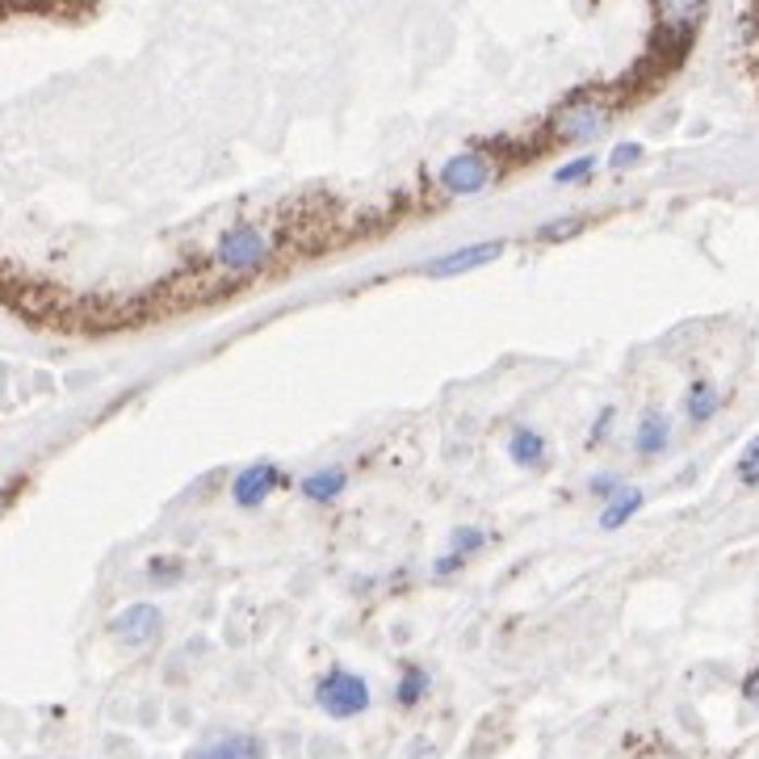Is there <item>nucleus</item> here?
<instances>
[{
	"mask_svg": "<svg viewBox=\"0 0 759 759\" xmlns=\"http://www.w3.org/2000/svg\"><path fill=\"white\" fill-rule=\"evenodd\" d=\"M609 424H613V408H609V411H600V420H596V428H592V440H600V437H605V428H609Z\"/></svg>",
	"mask_w": 759,
	"mask_h": 759,
	"instance_id": "24",
	"label": "nucleus"
},
{
	"mask_svg": "<svg viewBox=\"0 0 759 759\" xmlns=\"http://www.w3.org/2000/svg\"><path fill=\"white\" fill-rule=\"evenodd\" d=\"M462 567H466V558L453 555V550H449V555H440L437 562H433V575H437V580H445V575H458Z\"/></svg>",
	"mask_w": 759,
	"mask_h": 759,
	"instance_id": "21",
	"label": "nucleus"
},
{
	"mask_svg": "<svg viewBox=\"0 0 759 759\" xmlns=\"http://www.w3.org/2000/svg\"><path fill=\"white\" fill-rule=\"evenodd\" d=\"M273 257V239L257 227V223H235L214 239V264L227 277H244L264 269V261Z\"/></svg>",
	"mask_w": 759,
	"mask_h": 759,
	"instance_id": "1",
	"label": "nucleus"
},
{
	"mask_svg": "<svg viewBox=\"0 0 759 759\" xmlns=\"http://www.w3.org/2000/svg\"><path fill=\"white\" fill-rule=\"evenodd\" d=\"M638 160H643V147H638V144H621L613 155H609V164H613V169H630V164H638Z\"/></svg>",
	"mask_w": 759,
	"mask_h": 759,
	"instance_id": "20",
	"label": "nucleus"
},
{
	"mask_svg": "<svg viewBox=\"0 0 759 759\" xmlns=\"http://www.w3.org/2000/svg\"><path fill=\"white\" fill-rule=\"evenodd\" d=\"M496 185V164L487 151H458L440 164V189L449 198H478Z\"/></svg>",
	"mask_w": 759,
	"mask_h": 759,
	"instance_id": "3",
	"label": "nucleus"
},
{
	"mask_svg": "<svg viewBox=\"0 0 759 759\" xmlns=\"http://www.w3.org/2000/svg\"><path fill=\"white\" fill-rule=\"evenodd\" d=\"M718 403H722V395H718V386H713V382H693V386H688V395H684V411H688L697 424H705V420L718 411Z\"/></svg>",
	"mask_w": 759,
	"mask_h": 759,
	"instance_id": "13",
	"label": "nucleus"
},
{
	"mask_svg": "<svg viewBox=\"0 0 759 759\" xmlns=\"http://www.w3.org/2000/svg\"><path fill=\"white\" fill-rule=\"evenodd\" d=\"M668 440H672V420L663 411H646L643 424H638V437H634V449L643 458H650V453H663Z\"/></svg>",
	"mask_w": 759,
	"mask_h": 759,
	"instance_id": "11",
	"label": "nucleus"
},
{
	"mask_svg": "<svg viewBox=\"0 0 759 759\" xmlns=\"http://www.w3.org/2000/svg\"><path fill=\"white\" fill-rule=\"evenodd\" d=\"M738 478L743 483H751V487H759V437L747 445V453L738 458Z\"/></svg>",
	"mask_w": 759,
	"mask_h": 759,
	"instance_id": "18",
	"label": "nucleus"
},
{
	"mask_svg": "<svg viewBox=\"0 0 759 759\" xmlns=\"http://www.w3.org/2000/svg\"><path fill=\"white\" fill-rule=\"evenodd\" d=\"M596 173V160L592 155H580V160H571V164H562L555 173L558 185H580V181H587V176Z\"/></svg>",
	"mask_w": 759,
	"mask_h": 759,
	"instance_id": "17",
	"label": "nucleus"
},
{
	"mask_svg": "<svg viewBox=\"0 0 759 759\" xmlns=\"http://www.w3.org/2000/svg\"><path fill=\"white\" fill-rule=\"evenodd\" d=\"M277 487H286V474L273 466V462H252V466H244L235 474L232 499L239 508H261Z\"/></svg>",
	"mask_w": 759,
	"mask_h": 759,
	"instance_id": "6",
	"label": "nucleus"
},
{
	"mask_svg": "<svg viewBox=\"0 0 759 759\" xmlns=\"http://www.w3.org/2000/svg\"><path fill=\"white\" fill-rule=\"evenodd\" d=\"M743 697H747V701L756 705L759 709V668L751 675H747V684H743Z\"/></svg>",
	"mask_w": 759,
	"mask_h": 759,
	"instance_id": "23",
	"label": "nucleus"
},
{
	"mask_svg": "<svg viewBox=\"0 0 759 759\" xmlns=\"http://www.w3.org/2000/svg\"><path fill=\"white\" fill-rule=\"evenodd\" d=\"M185 759H264L261 738H248V734H227V738H214L194 747Z\"/></svg>",
	"mask_w": 759,
	"mask_h": 759,
	"instance_id": "8",
	"label": "nucleus"
},
{
	"mask_svg": "<svg viewBox=\"0 0 759 759\" xmlns=\"http://www.w3.org/2000/svg\"><path fill=\"white\" fill-rule=\"evenodd\" d=\"M345 487H349V474L340 466L315 470V474L302 478V496L315 499V503H336V499L345 496Z\"/></svg>",
	"mask_w": 759,
	"mask_h": 759,
	"instance_id": "10",
	"label": "nucleus"
},
{
	"mask_svg": "<svg viewBox=\"0 0 759 759\" xmlns=\"http://www.w3.org/2000/svg\"><path fill=\"white\" fill-rule=\"evenodd\" d=\"M424 697H428V672L424 668H408L403 680H399V688H395V701L403 705V709H415Z\"/></svg>",
	"mask_w": 759,
	"mask_h": 759,
	"instance_id": "15",
	"label": "nucleus"
},
{
	"mask_svg": "<svg viewBox=\"0 0 759 759\" xmlns=\"http://www.w3.org/2000/svg\"><path fill=\"white\" fill-rule=\"evenodd\" d=\"M487 546V533L483 528H474V525H458L453 533H449V550L453 555H462V558H470V555H478Z\"/></svg>",
	"mask_w": 759,
	"mask_h": 759,
	"instance_id": "16",
	"label": "nucleus"
},
{
	"mask_svg": "<svg viewBox=\"0 0 759 759\" xmlns=\"http://www.w3.org/2000/svg\"><path fill=\"white\" fill-rule=\"evenodd\" d=\"M315 701L327 718L349 722L370 709V684H365V675L349 672V668H332L315 680Z\"/></svg>",
	"mask_w": 759,
	"mask_h": 759,
	"instance_id": "2",
	"label": "nucleus"
},
{
	"mask_svg": "<svg viewBox=\"0 0 759 759\" xmlns=\"http://www.w3.org/2000/svg\"><path fill=\"white\" fill-rule=\"evenodd\" d=\"M587 219L584 214H562V219H550V223H542L537 227V239L542 244H562V239H575V235H584Z\"/></svg>",
	"mask_w": 759,
	"mask_h": 759,
	"instance_id": "14",
	"label": "nucleus"
},
{
	"mask_svg": "<svg viewBox=\"0 0 759 759\" xmlns=\"http://www.w3.org/2000/svg\"><path fill=\"white\" fill-rule=\"evenodd\" d=\"M17 483H22V478H13V483H4V487H0V512H4V503H9V499L17 496Z\"/></svg>",
	"mask_w": 759,
	"mask_h": 759,
	"instance_id": "25",
	"label": "nucleus"
},
{
	"mask_svg": "<svg viewBox=\"0 0 759 759\" xmlns=\"http://www.w3.org/2000/svg\"><path fill=\"white\" fill-rule=\"evenodd\" d=\"M605 122L609 114L600 110V105H571V110H562L555 117V139H567V144H587V139H596L600 130H605Z\"/></svg>",
	"mask_w": 759,
	"mask_h": 759,
	"instance_id": "7",
	"label": "nucleus"
},
{
	"mask_svg": "<svg viewBox=\"0 0 759 759\" xmlns=\"http://www.w3.org/2000/svg\"><path fill=\"white\" fill-rule=\"evenodd\" d=\"M643 508V492L638 487H617V496L605 499V512H600V528H621L634 512Z\"/></svg>",
	"mask_w": 759,
	"mask_h": 759,
	"instance_id": "12",
	"label": "nucleus"
},
{
	"mask_svg": "<svg viewBox=\"0 0 759 759\" xmlns=\"http://www.w3.org/2000/svg\"><path fill=\"white\" fill-rule=\"evenodd\" d=\"M508 239H478V244H462V248H449L433 261H424V277H458V273H474L483 264H492L503 257Z\"/></svg>",
	"mask_w": 759,
	"mask_h": 759,
	"instance_id": "4",
	"label": "nucleus"
},
{
	"mask_svg": "<svg viewBox=\"0 0 759 759\" xmlns=\"http://www.w3.org/2000/svg\"><path fill=\"white\" fill-rule=\"evenodd\" d=\"M147 571H151L160 584H169V580H176L185 567H181V558H151V562H147Z\"/></svg>",
	"mask_w": 759,
	"mask_h": 759,
	"instance_id": "19",
	"label": "nucleus"
},
{
	"mask_svg": "<svg viewBox=\"0 0 759 759\" xmlns=\"http://www.w3.org/2000/svg\"><path fill=\"white\" fill-rule=\"evenodd\" d=\"M508 453H512L517 466L542 470L546 466V437H542L537 428H528V424H517V433L508 440Z\"/></svg>",
	"mask_w": 759,
	"mask_h": 759,
	"instance_id": "9",
	"label": "nucleus"
},
{
	"mask_svg": "<svg viewBox=\"0 0 759 759\" xmlns=\"http://www.w3.org/2000/svg\"><path fill=\"white\" fill-rule=\"evenodd\" d=\"M617 487H621V478H617V474H596L587 492H592L596 499H609V496H617Z\"/></svg>",
	"mask_w": 759,
	"mask_h": 759,
	"instance_id": "22",
	"label": "nucleus"
},
{
	"mask_svg": "<svg viewBox=\"0 0 759 759\" xmlns=\"http://www.w3.org/2000/svg\"><path fill=\"white\" fill-rule=\"evenodd\" d=\"M110 634L126 646H151L164 634V613H160L155 605H126V609L110 621Z\"/></svg>",
	"mask_w": 759,
	"mask_h": 759,
	"instance_id": "5",
	"label": "nucleus"
}]
</instances>
